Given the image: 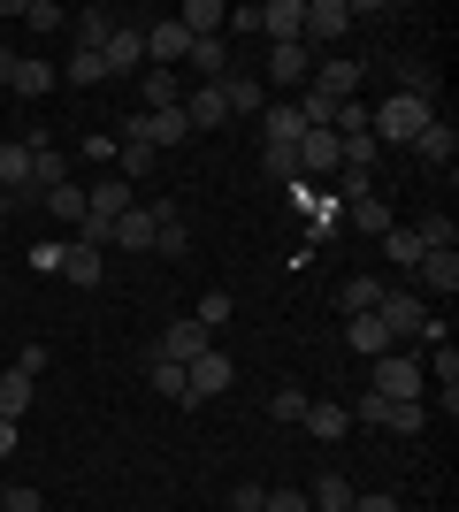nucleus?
<instances>
[{
  "label": "nucleus",
  "mask_w": 459,
  "mask_h": 512,
  "mask_svg": "<svg viewBox=\"0 0 459 512\" xmlns=\"http://www.w3.org/2000/svg\"><path fill=\"white\" fill-rule=\"evenodd\" d=\"M222 107H230V115H268V85L245 77V69H230V77H222Z\"/></svg>",
  "instance_id": "14"
},
{
  "label": "nucleus",
  "mask_w": 459,
  "mask_h": 512,
  "mask_svg": "<svg viewBox=\"0 0 459 512\" xmlns=\"http://www.w3.org/2000/svg\"><path fill=\"white\" fill-rule=\"evenodd\" d=\"M115 245H123V253H153V207L115 214Z\"/></svg>",
  "instance_id": "24"
},
{
  "label": "nucleus",
  "mask_w": 459,
  "mask_h": 512,
  "mask_svg": "<svg viewBox=\"0 0 459 512\" xmlns=\"http://www.w3.org/2000/svg\"><path fill=\"white\" fill-rule=\"evenodd\" d=\"M192 321H199V329H222V321H230V291H207Z\"/></svg>",
  "instance_id": "43"
},
{
  "label": "nucleus",
  "mask_w": 459,
  "mask_h": 512,
  "mask_svg": "<svg viewBox=\"0 0 459 512\" xmlns=\"http://www.w3.org/2000/svg\"><path fill=\"white\" fill-rule=\"evenodd\" d=\"M115 23H123L115 8H77V46H85V54H100V46L115 39Z\"/></svg>",
  "instance_id": "25"
},
{
  "label": "nucleus",
  "mask_w": 459,
  "mask_h": 512,
  "mask_svg": "<svg viewBox=\"0 0 459 512\" xmlns=\"http://www.w3.org/2000/svg\"><path fill=\"white\" fill-rule=\"evenodd\" d=\"M0 451H16V421H0Z\"/></svg>",
  "instance_id": "49"
},
{
  "label": "nucleus",
  "mask_w": 459,
  "mask_h": 512,
  "mask_svg": "<svg viewBox=\"0 0 459 512\" xmlns=\"http://www.w3.org/2000/svg\"><path fill=\"white\" fill-rule=\"evenodd\" d=\"M184 123H192V130L230 123V107H222V85H192V92H184Z\"/></svg>",
  "instance_id": "17"
},
{
  "label": "nucleus",
  "mask_w": 459,
  "mask_h": 512,
  "mask_svg": "<svg viewBox=\"0 0 459 512\" xmlns=\"http://www.w3.org/2000/svg\"><path fill=\"white\" fill-rule=\"evenodd\" d=\"M199 352H207V329H199L192 314L169 321V329H161V344H153V360H169V367H192Z\"/></svg>",
  "instance_id": "8"
},
{
  "label": "nucleus",
  "mask_w": 459,
  "mask_h": 512,
  "mask_svg": "<svg viewBox=\"0 0 459 512\" xmlns=\"http://www.w3.org/2000/svg\"><path fill=\"white\" fill-rule=\"evenodd\" d=\"M421 314H429V299H421V291H383V306H375V321H383L398 344L421 329Z\"/></svg>",
  "instance_id": "9"
},
{
  "label": "nucleus",
  "mask_w": 459,
  "mask_h": 512,
  "mask_svg": "<svg viewBox=\"0 0 459 512\" xmlns=\"http://www.w3.org/2000/svg\"><path fill=\"white\" fill-rule=\"evenodd\" d=\"M437 123V100H414V92H391L383 107H368V130H375V146L391 138V146H414L421 130Z\"/></svg>",
  "instance_id": "1"
},
{
  "label": "nucleus",
  "mask_w": 459,
  "mask_h": 512,
  "mask_svg": "<svg viewBox=\"0 0 459 512\" xmlns=\"http://www.w3.org/2000/svg\"><path fill=\"white\" fill-rule=\"evenodd\" d=\"M352 497H360V490H352L345 474H322V482L306 490V505H314V512H352Z\"/></svg>",
  "instance_id": "29"
},
{
  "label": "nucleus",
  "mask_w": 459,
  "mask_h": 512,
  "mask_svg": "<svg viewBox=\"0 0 459 512\" xmlns=\"http://www.w3.org/2000/svg\"><path fill=\"white\" fill-rule=\"evenodd\" d=\"M299 138H306V123H299V107H268V115H261V146H299Z\"/></svg>",
  "instance_id": "23"
},
{
  "label": "nucleus",
  "mask_w": 459,
  "mask_h": 512,
  "mask_svg": "<svg viewBox=\"0 0 459 512\" xmlns=\"http://www.w3.org/2000/svg\"><path fill=\"white\" fill-rule=\"evenodd\" d=\"M8 77H16V54H0V85H8Z\"/></svg>",
  "instance_id": "50"
},
{
  "label": "nucleus",
  "mask_w": 459,
  "mask_h": 512,
  "mask_svg": "<svg viewBox=\"0 0 459 512\" xmlns=\"http://www.w3.org/2000/svg\"><path fill=\"white\" fill-rule=\"evenodd\" d=\"M184 54H192V31H184V23H176V16L146 23V69H176V62H184Z\"/></svg>",
  "instance_id": "7"
},
{
  "label": "nucleus",
  "mask_w": 459,
  "mask_h": 512,
  "mask_svg": "<svg viewBox=\"0 0 459 512\" xmlns=\"http://www.w3.org/2000/svg\"><path fill=\"white\" fill-rule=\"evenodd\" d=\"M69 85H108V69H100V54H85V46H77V54H69Z\"/></svg>",
  "instance_id": "41"
},
{
  "label": "nucleus",
  "mask_w": 459,
  "mask_h": 512,
  "mask_svg": "<svg viewBox=\"0 0 459 512\" xmlns=\"http://www.w3.org/2000/svg\"><path fill=\"white\" fill-rule=\"evenodd\" d=\"M352 23H360V16H352V0H306V31H299V46H306V54H314V46H337Z\"/></svg>",
  "instance_id": "2"
},
{
  "label": "nucleus",
  "mask_w": 459,
  "mask_h": 512,
  "mask_svg": "<svg viewBox=\"0 0 459 512\" xmlns=\"http://www.w3.org/2000/svg\"><path fill=\"white\" fill-rule=\"evenodd\" d=\"M375 428H391V436H421V428H429V413H421V398H383V413H375Z\"/></svg>",
  "instance_id": "26"
},
{
  "label": "nucleus",
  "mask_w": 459,
  "mask_h": 512,
  "mask_svg": "<svg viewBox=\"0 0 459 512\" xmlns=\"http://www.w3.org/2000/svg\"><path fill=\"white\" fill-rule=\"evenodd\" d=\"M23 184H31V146L16 138V146H0V199H16Z\"/></svg>",
  "instance_id": "27"
},
{
  "label": "nucleus",
  "mask_w": 459,
  "mask_h": 512,
  "mask_svg": "<svg viewBox=\"0 0 459 512\" xmlns=\"http://www.w3.org/2000/svg\"><path fill=\"white\" fill-rule=\"evenodd\" d=\"M0 214H8V199H0Z\"/></svg>",
  "instance_id": "52"
},
{
  "label": "nucleus",
  "mask_w": 459,
  "mask_h": 512,
  "mask_svg": "<svg viewBox=\"0 0 459 512\" xmlns=\"http://www.w3.org/2000/svg\"><path fill=\"white\" fill-rule=\"evenodd\" d=\"M230 383H238V367H230V352H215V344H207V352L184 367V390H192V406H199V398H222Z\"/></svg>",
  "instance_id": "5"
},
{
  "label": "nucleus",
  "mask_w": 459,
  "mask_h": 512,
  "mask_svg": "<svg viewBox=\"0 0 459 512\" xmlns=\"http://www.w3.org/2000/svg\"><path fill=\"white\" fill-rule=\"evenodd\" d=\"M146 169H153V146H146V138H115V176H123V184H138Z\"/></svg>",
  "instance_id": "31"
},
{
  "label": "nucleus",
  "mask_w": 459,
  "mask_h": 512,
  "mask_svg": "<svg viewBox=\"0 0 459 512\" xmlns=\"http://www.w3.org/2000/svg\"><path fill=\"white\" fill-rule=\"evenodd\" d=\"M31 268H46V276H62V245L46 237V245H31Z\"/></svg>",
  "instance_id": "47"
},
{
  "label": "nucleus",
  "mask_w": 459,
  "mask_h": 512,
  "mask_svg": "<svg viewBox=\"0 0 459 512\" xmlns=\"http://www.w3.org/2000/svg\"><path fill=\"white\" fill-rule=\"evenodd\" d=\"M299 428H314L322 444H337V436H345V428H352V413L337 406V398H306V421H299Z\"/></svg>",
  "instance_id": "20"
},
{
  "label": "nucleus",
  "mask_w": 459,
  "mask_h": 512,
  "mask_svg": "<svg viewBox=\"0 0 459 512\" xmlns=\"http://www.w3.org/2000/svg\"><path fill=\"white\" fill-rule=\"evenodd\" d=\"M352 512H398V497H391V490H375V497H352Z\"/></svg>",
  "instance_id": "48"
},
{
  "label": "nucleus",
  "mask_w": 459,
  "mask_h": 512,
  "mask_svg": "<svg viewBox=\"0 0 459 512\" xmlns=\"http://www.w3.org/2000/svg\"><path fill=\"white\" fill-rule=\"evenodd\" d=\"M383 291H391V283H383V276H345V291H337V306H345V321H352V314H375V306H383Z\"/></svg>",
  "instance_id": "21"
},
{
  "label": "nucleus",
  "mask_w": 459,
  "mask_h": 512,
  "mask_svg": "<svg viewBox=\"0 0 459 512\" xmlns=\"http://www.w3.org/2000/svg\"><path fill=\"white\" fill-rule=\"evenodd\" d=\"M261 169L276 176V184H306V176H299V146H268V153H261Z\"/></svg>",
  "instance_id": "38"
},
{
  "label": "nucleus",
  "mask_w": 459,
  "mask_h": 512,
  "mask_svg": "<svg viewBox=\"0 0 459 512\" xmlns=\"http://www.w3.org/2000/svg\"><path fill=\"white\" fill-rule=\"evenodd\" d=\"M414 153H421V161H452V153H459V130L437 115V123H429V130L414 138Z\"/></svg>",
  "instance_id": "32"
},
{
  "label": "nucleus",
  "mask_w": 459,
  "mask_h": 512,
  "mask_svg": "<svg viewBox=\"0 0 459 512\" xmlns=\"http://www.w3.org/2000/svg\"><path fill=\"white\" fill-rule=\"evenodd\" d=\"M414 283L452 299V291H459V253H421V260H414Z\"/></svg>",
  "instance_id": "18"
},
{
  "label": "nucleus",
  "mask_w": 459,
  "mask_h": 512,
  "mask_svg": "<svg viewBox=\"0 0 459 512\" xmlns=\"http://www.w3.org/2000/svg\"><path fill=\"white\" fill-rule=\"evenodd\" d=\"M337 169H345V153H337V130H306V138H299V176H306V184H329Z\"/></svg>",
  "instance_id": "6"
},
{
  "label": "nucleus",
  "mask_w": 459,
  "mask_h": 512,
  "mask_svg": "<svg viewBox=\"0 0 459 512\" xmlns=\"http://www.w3.org/2000/svg\"><path fill=\"white\" fill-rule=\"evenodd\" d=\"M306 85L329 92V100H360V62H345V54H337V62H314V77H306Z\"/></svg>",
  "instance_id": "13"
},
{
  "label": "nucleus",
  "mask_w": 459,
  "mask_h": 512,
  "mask_svg": "<svg viewBox=\"0 0 459 512\" xmlns=\"http://www.w3.org/2000/svg\"><path fill=\"white\" fill-rule=\"evenodd\" d=\"M184 77H176V69H146V77H138V115H161V107H184Z\"/></svg>",
  "instance_id": "11"
},
{
  "label": "nucleus",
  "mask_w": 459,
  "mask_h": 512,
  "mask_svg": "<svg viewBox=\"0 0 459 512\" xmlns=\"http://www.w3.org/2000/svg\"><path fill=\"white\" fill-rule=\"evenodd\" d=\"M352 230H360V237H383V230H391V207H383V199H360V207H352Z\"/></svg>",
  "instance_id": "39"
},
{
  "label": "nucleus",
  "mask_w": 459,
  "mask_h": 512,
  "mask_svg": "<svg viewBox=\"0 0 459 512\" xmlns=\"http://www.w3.org/2000/svg\"><path fill=\"white\" fill-rule=\"evenodd\" d=\"M146 383L161 390V398H176V406H192V390H184V367H169V360H153V367H146Z\"/></svg>",
  "instance_id": "36"
},
{
  "label": "nucleus",
  "mask_w": 459,
  "mask_h": 512,
  "mask_svg": "<svg viewBox=\"0 0 459 512\" xmlns=\"http://www.w3.org/2000/svg\"><path fill=\"white\" fill-rule=\"evenodd\" d=\"M337 192H345V207H360V199H375V184H368V169H337L329 176Z\"/></svg>",
  "instance_id": "40"
},
{
  "label": "nucleus",
  "mask_w": 459,
  "mask_h": 512,
  "mask_svg": "<svg viewBox=\"0 0 459 512\" xmlns=\"http://www.w3.org/2000/svg\"><path fill=\"white\" fill-rule=\"evenodd\" d=\"M230 505H238V512H261L268 490H261V482H238V490H230Z\"/></svg>",
  "instance_id": "46"
},
{
  "label": "nucleus",
  "mask_w": 459,
  "mask_h": 512,
  "mask_svg": "<svg viewBox=\"0 0 459 512\" xmlns=\"http://www.w3.org/2000/svg\"><path fill=\"white\" fill-rule=\"evenodd\" d=\"M8 92H16V100H39V92H54V69H46L39 54H23L16 77H8Z\"/></svg>",
  "instance_id": "28"
},
{
  "label": "nucleus",
  "mask_w": 459,
  "mask_h": 512,
  "mask_svg": "<svg viewBox=\"0 0 459 512\" xmlns=\"http://www.w3.org/2000/svg\"><path fill=\"white\" fill-rule=\"evenodd\" d=\"M0 497H8V490H0Z\"/></svg>",
  "instance_id": "53"
},
{
  "label": "nucleus",
  "mask_w": 459,
  "mask_h": 512,
  "mask_svg": "<svg viewBox=\"0 0 459 512\" xmlns=\"http://www.w3.org/2000/svg\"><path fill=\"white\" fill-rule=\"evenodd\" d=\"M306 77H314V54H306V46H268V85L306 92Z\"/></svg>",
  "instance_id": "12"
},
{
  "label": "nucleus",
  "mask_w": 459,
  "mask_h": 512,
  "mask_svg": "<svg viewBox=\"0 0 459 512\" xmlns=\"http://www.w3.org/2000/svg\"><path fill=\"white\" fill-rule=\"evenodd\" d=\"M383 253H391V268H406V276H414V260H421V237H414V230H383Z\"/></svg>",
  "instance_id": "37"
},
{
  "label": "nucleus",
  "mask_w": 459,
  "mask_h": 512,
  "mask_svg": "<svg viewBox=\"0 0 459 512\" xmlns=\"http://www.w3.org/2000/svg\"><path fill=\"white\" fill-rule=\"evenodd\" d=\"M62 276L77 283V291H92V283L108 276V253H92V245H77V237H69V245H62Z\"/></svg>",
  "instance_id": "15"
},
{
  "label": "nucleus",
  "mask_w": 459,
  "mask_h": 512,
  "mask_svg": "<svg viewBox=\"0 0 459 512\" xmlns=\"http://www.w3.org/2000/svg\"><path fill=\"white\" fill-rule=\"evenodd\" d=\"M0 276H8V260H0Z\"/></svg>",
  "instance_id": "51"
},
{
  "label": "nucleus",
  "mask_w": 459,
  "mask_h": 512,
  "mask_svg": "<svg viewBox=\"0 0 459 512\" xmlns=\"http://www.w3.org/2000/svg\"><path fill=\"white\" fill-rule=\"evenodd\" d=\"M85 214H100V222H115V214H131V184L123 176H100L85 192Z\"/></svg>",
  "instance_id": "19"
},
{
  "label": "nucleus",
  "mask_w": 459,
  "mask_h": 512,
  "mask_svg": "<svg viewBox=\"0 0 459 512\" xmlns=\"http://www.w3.org/2000/svg\"><path fill=\"white\" fill-rule=\"evenodd\" d=\"M268 421H284V428H299V421H306V390H299V383H284V390H268Z\"/></svg>",
  "instance_id": "35"
},
{
  "label": "nucleus",
  "mask_w": 459,
  "mask_h": 512,
  "mask_svg": "<svg viewBox=\"0 0 459 512\" xmlns=\"http://www.w3.org/2000/svg\"><path fill=\"white\" fill-rule=\"evenodd\" d=\"M39 207L54 214V222H69V230H77V222H85V192H77V176H69V184H54V192H46Z\"/></svg>",
  "instance_id": "30"
},
{
  "label": "nucleus",
  "mask_w": 459,
  "mask_h": 512,
  "mask_svg": "<svg viewBox=\"0 0 459 512\" xmlns=\"http://www.w3.org/2000/svg\"><path fill=\"white\" fill-rule=\"evenodd\" d=\"M261 512H314V505H306V490H268Z\"/></svg>",
  "instance_id": "45"
},
{
  "label": "nucleus",
  "mask_w": 459,
  "mask_h": 512,
  "mask_svg": "<svg viewBox=\"0 0 459 512\" xmlns=\"http://www.w3.org/2000/svg\"><path fill=\"white\" fill-rule=\"evenodd\" d=\"M100 69L108 77H138L146 69V23H115V39L100 46Z\"/></svg>",
  "instance_id": "4"
},
{
  "label": "nucleus",
  "mask_w": 459,
  "mask_h": 512,
  "mask_svg": "<svg viewBox=\"0 0 459 512\" xmlns=\"http://www.w3.org/2000/svg\"><path fill=\"white\" fill-rule=\"evenodd\" d=\"M306 31V0H261V39L268 46H299Z\"/></svg>",
  "instance_id": "10"
},
{
  "label": "nucleus",
  "mask_w": 459,
  "mask_h": 512,
  "mask_svg": "<svg viewBox=\"0 0 459 512\" xmlns=\"http://www.w3.org/2000/svg\"><path fill=\"white\" fill-rule=\"evenodd\" d=\"M421 383H429V375H421L414 352H383V360H375V383H368V390L398 406V398H421Z\"/></svg>",
  "instance_id": "3"
},
{
  "label": "nucleus",
  "mask_w": 459,
  "mask_h": 512,
  "mask_svg": "<svg viewBox=\"0 0 459 512\" xmlns=\"http://www.w3.org/2000/svg\"><path fill=\"white\" fill-rule=\"evenodd\" d=\"M184 31H192V39H222V23H230V8H222V0H184Z\"/></svg>",
  "instance_id": "22"
},
{
  "label": "nucleus",
  "mask_w": 459,
  "mask_h": 512,
  "mask_svg": "<svg viewBox=\"0 0 459 512\" xmlns=\"http://www.w3.org/2000/svg\"><path fill=\"white\" fill-rule=\"evenodd\" d=\"M23 413H31V375L8 367V375H0V421H23Z\"/></svg>",
  "instance_id": "33"
},
{
  "label": "nucleus",
  "mask_w": 459,
  "mask_h": 512,
  "mask_svg": "<svg viewBox=\"0 0 459 512\" xmlns=\"http://www.w3.org/2000/svg\"><path fill=\"white\" fill-rule=\"evenodd\" d=\"M8 23H23V31H62V8H54V0H23V8H8Z\"/></svg>",
  "instance_id": "34"
},
{
  "label": "nucleus",
  "mask_w": 459,
  "mask_h": 512,
  "mask_svg": "<svg viewBox=\"0 0 459 512\" xmlns=\"http://www.w3.org/2000/svg\"><path fill=\"white\" fill-rule=\"evenodd\" d=\"M16 375H31V383H39V375H46V344H39V337H31V344H23V352H16Z\"/></svg>",
  "instance_id": "44"
},
{
  "label": "nucleus",
  "mask_w": 459,
  "mask_h": 512,
  "mask_svg": "<svg viewBox=\"0 0 459 512\" xmlns=\"http://www.w3.org/2000/svg\"><path fill=\"white\" fill-rule=\"evenodd\" d=\"M345 344H352V352H368V360H383V352H398V337H391V329H383V321H375V314H352V321H345Z\"/></svg>",
  "instance_id": "16"
},
{
  "label": "nucleus",
  "mask_w": 459,
  "mask_h": 512,
  "mask_svg": "<svg viewBox=\"0 0 459 512\" xmlns=\"http://www.w3.org/2000/svg\"><path fill=\"white\" fill-rule=\"evenodd\" d=\"M77 245H92V253H108V245H115V222H100V214H85V222H77Z\"/></svg>",
  "instance_id": "42"
}]
</instances>
